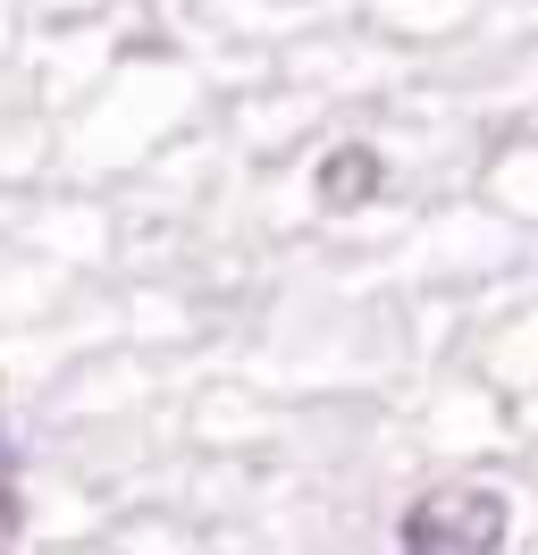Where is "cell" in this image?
I'll list each match as a JSON object with an SVG mask.
<instances>
[{"label": "cell", "mask_w": 538, "mask_h": 555, "mask_svg": "<svg viewBox=\"0 0 538 555\" xmlns=\"http://www.w3.org/2000/svg\"><path fill=\"white\" fill-rule=\"evenodd\" d=\"M504 530H513V505L497 488L454 480V488H430L404 514V547L412 555H488V547H504Z\"/></svg>", "instance_id": "obj_1"}, {"label": "cell", "mask_w": 538, "mask_h": 555, "mask_svg": "<svg viewBox=\"0 0 538 555\" xmlns=\"http://www.w3.org/2000/svg\"><path fill=\"white\" fill-rule=\"evenodd\" d=\"M379 194V152L370 143H336L329 160H320V203L329 210H362Z\"/></svg>", "instance_id": "obj_2"}, {"label": "cell", "mask_w": 538, "mask_h": 555, "mask_svg": "<svg viewBox=\"0 0 538 555\" xmlns=\"http://www.w3.org/2000/svg\"><path fill=\"white\" fill-rule=\"evenodd\" d=\"M17 539V496H9V463H0V547Z\"/></svg>", "instance_id": "obj_3"}]
</instances>
